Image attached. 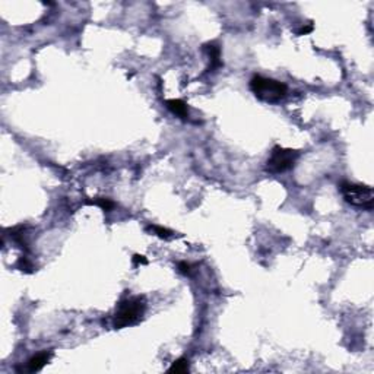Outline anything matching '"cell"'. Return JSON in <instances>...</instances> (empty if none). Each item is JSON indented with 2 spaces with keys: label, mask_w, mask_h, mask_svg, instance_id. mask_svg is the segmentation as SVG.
<instances>
[{
  "label": "cell",
  "mask_w": 374,
  "mask_h": 374,
  "mask_svg": "<svg viewBox=\"0 0 374 374\" xmlns=\"http://www.w3.org/2000/svg\"><path fill=\"white\" fill-rule=\"evenodd\" d=\"M146 311V299L143 295L129 297L118 302L114 314V329H124L133 324H137Z\"/></svg>",
  "instance_id": "6da1fadb"
},
{
  "label": "cell",
  "mask_w": 374,
  "mask_h": 374,
  "mask_svg": "<svg viewBox=\"0 0 374 374\" xmlns=\"http://www.w3.org/2000/svg\"><path fill=\"white\" fill-rule=\"evenodd\" d=\"M250 89L251 92L256 95V98H259L260 101L269 102V104H275L279 102L285 95H286V85L272 79V77H264L260 75H254L250 79Z\"/></svg>",
  "instance_id": "7a4b0ae2"
},
{
  "label": "cell",
  "mask_w": 374,
  "mask_h": 374,
  "mask_svg": "<svg viewBox=\"0 0 374 374\" xmlns=\"http://www.w3.org/2000/svg\"><path fill=\"white\" fill-rule=\"evenodd\" d=\"M340 193L345 199L346 203L355 206V207H361V209H367L371 210L374 206V194H373V188L370 186L365 184H358V183H349V181H342L340 186Z\"/></svg>",
  "instance_id": "3957f363"
},
{
  "label": "cell",
  "mask_w": 374,
  "mask_h": 374,
  "mask_svg": "<svg viewBox=\"0 0 374 374\" xmlns=\"http://www.w3.org/2000/svg\"><path fill=\"white\" fill-rule=\"evenodd\" d=\"M298 156H299V150H297V149L273 146L270 156L266 161V169L272 174L285 172L295 165Z\"/></svg>",
  "instance_id": "277c9868"
},
{
  "label": "cell",
  "mask_w": 374,
  "mask_h": 374,
  "mask_svg": "<svg viewBox=\"0 0 374 374\" xmlns=\"http://www.w3.org/2000/svg\"><path fill=\"white\" fill-rule=\"evenodd\" d=\"M53 351H41L35 355H32L26 362V371L28 373H38L41 371L51 359Z\"/></svg>",
  "instance_id": "5b68a950"
},
{
  "label": "cell",
  "mask_w": 374,
  "mask_h": 374,
  "mask_svg": "<svg viewBox=\"0 0 374 374\" xmlns=\"http://www.w3.org/2000/svg\"><path fill=\"white\" fill-rule=\"evenodd\" d=\"M205 50L207 51L209 56V72H216L221 66H222V60H221V47L216 42H207L205 44Z\"/></svg>",
  "instance_id": "8992f818"
},
{
  "label": "cell",
  "mask_w": 374,
  "mask_h": 374,
  "mask_svg": "<svg viewBox=\"0 0 374 374\" xmlns=\"http://www.w3.org/2000/svg\"><path fill=\"white\" fill-rule=\"evenodd\" d=\"M165 105H167V108L172 112V114H175V115H178L180 118H183V120H186L187 117H188V108H187V104L183 101V99H167L165 101Z\"/></svg>",
  "instance_id": "52a82bcc"
},
{
  "label": "cell",
  "mask_w": 374,
  "mask_h": 374,
  "mask_svg": "<svg viewBox=\"0 0 374 374\" xmlns=\"http://www.w3.org/2000/svg\"><path fill=\"white\" fill-rule=\"evenodd\" d=\"M86 205H94L101 207L104 212H110L114 207V202L108 197H94V199H88Z\"/></svg>",
  "instance_id": "ba28073f"
},
{
  "label": "cell",
  "mask_w": 374,
  "mask_h": 374,
  "mask_svg": "<svg viewBox=\"0 0 374 374\" xmlns=\"http://www.w3.org/2000/svg\"><path fill=\"white\" fill-rule=\"evenodd\" d=\"M188 371V359L187 358H178L175 359L171 367L168 368V373H175V374H180V373H187Z\"/></svg>",
  "instance_id": "9c48e42d"
},
{
  "label": "cell",
  "mask_w": 374,
  "mask_h": 374,
  "mask_svg": "<svg viewBox=\"0 0 374 374\" xmlns=\"http://www.w3.org/2000/svg\"><path fill=\"white\" fill-rule=\"evenodd\" d=\"M146 229L150 231L153 235H156L159 238H164V240H168L169 237H172V231L171 229L159 226V225H149V226H146Z\"/></svg>",
  "instance_id": "30bf717a"
},
{
  "label": "cell",
  "mask_w": 374,
  "mask_h": 374,
  "mask_svg": "<svg viewBox=\"0 0 374 374\" xmlns=\"http://www.w3.org/2000/svg\"><path fill=\"white\" fill-rule=\"evenodd\" d=\"M18 269H20L22 272L31 273L34 270V264L29 262V259L26 256H20L19 260H18Z\"/></svg>",
  "instance_id": "8fae6325"
},
{
  "label": "cell",
  "mask_w": 374,
  "mask_h": 374,
  "mask_svg": "<svg viewBox=\"0 0 374 374\" xmlns=\"http://www.w3.org/2000/svg\"><path fill=\"white\" fill-rule=\"evenodd\" d=\"M178 270H180L183 275H190V272H191V264L187 263V262H180V263H178Z\"/></svg>",
  "instance_id": "7c38bea8"
},
{
  "label": "cell",
  "mask_w": 374,
  "mask_h": 374,
  "mask_svg": "<svg viewBox=\"0 0 374 374\" xmlns=\"http://www.w3.org/2000/svg\"><path fill=\"white\" fill-rule=\"evenodd\" d=\"M313 23L310 22V23H307V25H302L298 31H297V35H307V34H310L311 31H313Z\"/></svg>",
  "instance_id": "4fadbf2b"
},
{
  "label": "cell",
  "mask_w": 374,
  "mask_h": 374,
  "mask_svg": "<svg viewBox=\"0 0 374 374\" xmlns=\"http://www.w3.org/2000/svg\"><path fill=\"white\" fill-rule=\"evenodd\" d=\"M133 263L134 264H148V259L143 254H133Z\"/></svg>",
  "instance_id": "5bb4252c"
}]
</instances>
